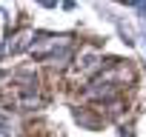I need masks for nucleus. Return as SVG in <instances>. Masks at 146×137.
I'll return each mask as SVG.
<instances>
[{"label": "nucleus", "mask_w": 146, "mask_h": 137, "mask_svg": "<svg viewBox=\"0 0 146 137\" xmlns=\"http://www.w3.org/2000/svg\"><path fill=\"white\" fill-rule=\"evenodd\" d=\"M100 66H103V60L98 57V51H83V57L78 60V72H83V74H92V72H98Z\"/></svg>", "instance_id": "2"}, {"label": "nucleus", "mask_w": 146, "mask_h": 137, "mask_svg": "<svg viewBox=\"0 0 146 137\" xmlns=\"http://www.w3.org/2000/svg\"><path fill=\"white\" fill-rule=\"evenodd\" d=\"M29 43H32V32H20L6 43V49H9V54H20V51L29 49Z\"/></svg>", "instance_id": "3"}, {"label": "nucleus", "mask_w": 146, "mask_h": 137, "mask_svg": "<svg viewBox=\"0 0 146 137\" xmlns=\"http://www.w3.org/2000/svg\"><path fill=\"white\" fill-rule=\"evenodd\" d=\"M72 40L69 37H54V34H40V40L32 46V54H35V60H49L57 49H63V46H69Z\"/></svg>", "instance_id": "1"}]
</instances>
